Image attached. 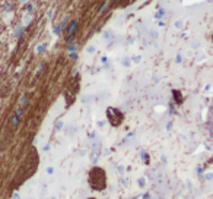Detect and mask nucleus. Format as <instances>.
I'll use <instances>...</instances> for the list:
<instances>
[{
	"instance_id": "obj_4",
	"label": "nucleus",
	"mask_w": 213,
	"mask_h": 199,
	"mask_svg": "<svg viewBox=\"0 0 213 199\" xmlns=\"http://www.w3.org/2000/svg\"><path fill=\"white\" fill-rule=\"evenodd\" d=\"M212 41H213V32H212Z\"/></svg>"
},
{
	"instance_id": "obj_1",
	"label": "nucleus",
	"mask_w": 213,
	"mask_h": 199,
	"mask_svg": "<svg viewBox=\"0 0 213 199\" xmlns=\"http://www.w3.org/2000/svg\"><path fill=\"white\" fill-rule=\"evenodd\" d=\"M88 182L90 185V188L93 190H104L107 188V174L104 171V168L101 167H93L90 171H89V177H88Z\"/></svg>"
},
{
	"instance_id": "obj_2",
	"label": "nucleus",
	"mask_w": 213,
	"mask_h": 199,
	"mask_svg": "<svg viewBox=\"0 0 213 199\" xmlns=\"http://www.w3.org/2000/svg\"><path fill=\"white\" fill-rule=\"evenodd\" d=\"M107 119H108L111 126L118 127L123 123V120H124V114L115 107H108L107 108Z\"/></svg>"
},
{
	"instance_id": "obj_3",
	"label": "nucleus",
	"mask_w": 213,
	"mask_h": 199,
	"mask_svg": "<svg viewBox=\"0 0 213 199\" xmlns=\"http://www.w3.org/2000/svg\"><path fill=\"white\" fill-rule=\"evenodd\" d=\"M174 97H175V100H178V104L182 101V100H181V94H180V91H174Z\"/></svg>"
}]
</instances>
